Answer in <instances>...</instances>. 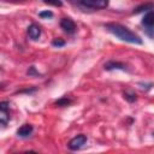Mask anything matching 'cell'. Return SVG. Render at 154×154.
<instances>
[{"mask_svg":"<svg viewBox=\"0 0 154 154\" xmlns=\"http://www.w3.org/2000/svg\"><path fill=\"white\" fill-rule=\"evenodd\" d=\"M105 28L111 34H113L114 36H117L119 40H122L124 42L134 43V45H142V38L137 34H135L129 28H126L119 23H107V24H105Z\"/></svg>","mask_w":154,"mask_h":154,"instance_id":"1","label":"cell"},{"mask_svg":"<svg viewBox=\"0 0 154 154\" xmlns=\"http://www.w3.org/2000/svg\"><path fill=\"white\" fill-rule=\"evenodd\" d=\"M10 120V103L7 101L0 102V122L2 126H6Z\"/></svg>","mask_w":154,"mask_h":154,"instance_id":"5","label":"cell"},{"mask_svg":"<svg viewBox=\"0 0 154 154\" xmlns=\"http://www.w3.org/2000/svg\"><path fill=\"white\" fill-rule=\"evenodd\" d=\"M60 26H61V29H63L65 32H67V34H75L76 30H77L75 22H73L71 18H69V17L61 18V20H60Z\"/></svg>","mask_w":154,"mask_h":154,"instance_id":"6","label":"cell"},{"mask_svg":"<svg viewBox=\"0 0 154 154\" xmlns=\"http://www.w3.org/2000/svg\"><path fill=\"white\" fill-rule=\"evenodd\" d=\"M32 125H30V124H24V125H22L18 130H17V135L19 136V137H29L30 135H31V132H32Z\"/></svg>","mask_w":154,"mask_h":154,"instance_id":"9","label":"cell"},{"mask_svg":"<svg viewBox=\"0 0 154 154\" xmlns=\"http://www.w3.org/2000/svg\"><path fill=\"white\" fill-rule=\"evenodd\" d=\"M70 103H71V100L67 99V97H61V99H59V100L55 102V105H58V106H67V105H70Z\"/></svg>","mask_w":154,"mask_h":154,"instance_id":"12","label":"cell"},{"mask_svg":"<svg viewBox=\"0 0 154 154\" xmlns=\"http://www.w3.org/2000/svg\"><path fill=\"white\" fill-rule=\"evenodd\" d=\"M52 45L55 46V47H63V46L65 45V41H63L61 38H54V40L52 41Z\"/></svg>","mask_w":154,"mask_h":154,"instance_id":"15","label":"cell"},{"mask_svg":"<svg viewBox=\"0 0 154 154\" xmlns=\"http://www.w3.org/2000/svg\"><path fill=\"white\" fill-rule=\"evenodd\" d=\"M38 16L41 17V18H52L53 17V13L51 12V11H42V12H40L38 13Z\"/></svg>","mask_w":154,"mask_h":154,"instance_id":"14","label":"cell"},{"mask_svg":"<svg viewBox=\"0 0 154 154\" xmlns=\"http://www.w3.org/2000/svg\"><path fill=\"white\" fill-rule=\"evenodd\" d=\"M28 36H29L31 40H34V41L38 40L40 36H41V28H40L37 24H35V23L30 24V25L28 26Z\"/></svg>","mask_w":154,"mask_h":154,"instance_id":"7","label":"cell"},{"mask_svg":"<svg viewBox=\"0 0 154 154\" xmlns=\"http://www.w3.org/2000/svg\"><path fill=\"white\" fill-rule=\"evenodd\" d=\"M153 8H154V4L148 2V4L141 5V6L136 7V8H134L132 13H140V12H142V11H150V10H153Z\"/></svg>","mask_w":154,"mask_h":154,"instance_id":"10","label":"cell"},{"mask_svg":"<svg viewBox=\"0 0 154 154\" xmlns=\"http://www.w3.org/2000/svg\"><path fill=\"white\" fill-rule=\"evenodd\" d=\"M124 99H125L126 101H129V102H134V101H136L137 96H136V94H135V93L125 91V93H124Z\"/></svg>","mask_w":154,"mask_h":154,"instance_id":"11","label":"cell"},{"mask_svg":"<svg viewBox=\"0 0 154 154\" xmlns=\"http://www.w3.org/2000/svg\"><path fill=\"white\" fill-rule=\"evenodd\" d=\"M73 4L89 10H101L108 6L109 0H71Z\"/></svg>","mask_w":154,"mask_h":154,"instance_id":"2","label":"cell"},{"mask_svg":"<svg viewBox=\"0 0 154 154\" xmlns=\"http://www.w3.org/2000/svg\"><path fill=\"white\" fill-rule=\"evenodd\" d=\"M105 70L107 71H111V70H123V71H128V67L125 64L123 63H119V61H114V60H111L108 63L105 64Z\"/></svg>","mask_w":154,"mask_h":154,"instance_id":"8","label":"cell"},{"mask_svg":"<svg viewBox=\"0 0 154 154\" xmlns=\"http://www.w3.org/2000/svg\"><path fill=\"white\" fill-rule=\"evenodd\" d=\"M45 4H48V5H53V6H63V1L61 0H43Z\"/></svg>","mask_w":154,"mask_h":154,"instance_id":"13","label":"cell"},{"mask_svg":"<svg viewBox=\"0 0 154 154\" xmlns=\"http://www.w3.org/2000/svg\"><path fill=\"white\" fill-rule=\"evenodd\" d=\"M28 75H38V72H36V71H35V67L31 66V67L28 70Z\"/></svg>","mask_w":154,"mask_h":154,"instance_id":"16","label":"cell"},{"mask_svg":"<svg viewBox=\"0 0 154 154\" xmlns=\"http://www.w3.org/2000/svg\"><path fill=\"white\" fill-rule=\"evenodd\" d=\"M87 142V136L85 135H77L73 138L70 140V142L67 143V147L70 150H78L81 149Z\"/></svg>","mask_w":154,"mask_h":154,"instance_id":"4","label":"cell"},{"mask_svg":"<svg viewBox=\"0 0 154 154\" xmlns=\"http://www.w3.org/2000/svg\"><path fill=\"white\" fill-rule=\"evenodd\" d=\"M142 25L144 26L146 32L149 36L154 35V10H150L144 14V17L142 18Z\"/></svg>","mask_w":154,"mask_h":154,"instance_id":"3","label":"cell"}]
</instances>
